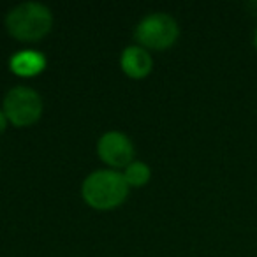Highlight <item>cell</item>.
<instances>
[{
    "instance_id": "obj_5",
    "label": "cell",
    "mask_w": 257,
    "mask_h": 257,
    "mask_svg": "<svg viewBox=\"0 0 257 257\" xmlns=\"http://www.w3.org/2000/svg\"><path fill=\"white\" fill-rule=\"evenodd\" d=\"M134 143L120 131H107L97 141V155L109 169H125L134 161Z\"/></svg>"
},
{
    "instance_id": "obj_7",
    "label": "cell",
    "mask_w": 257,
    "mask_h": 257,
    "mask_svg": "<svg viewBox=\"0 0 257 257\" xmlns=\"http://www.w3.org/2000/svg\"><path fill=\"white\" fill-rule=\"evenodd\" d=\"M48 62L44 53L37 50H20L15 55H11L9 69L13 74L20 78H36L46 69Z\"/></svg>"
},
{
    "instance_id": "obj_8",
    "label": "cell",
    "mask_w": 257,
    "mask_h": 257,
    "mask_svg": "<svg viewBox=\"0 0 257 257\" xmlns=\"http://www.w3.org/2000/svg\"><path fill=\"white\" fill-rule=\"evenodd\" d=\"M123 178L131 189H140L145 187L152 178V169L147 162L143 161H133L127 168L123 169Z\"/></svg>"
},
{
    "instance_id": "obj_6",
    "label": "cell",
    "mask_w": 257,
    "mask_h": 257,
    "mask_svg": "<svg viewBox=\"0 0 257 257\" xmlns=\"http://www.w3.org/2000/svg\"><path fill=\"white\" fill-rule=\"evenodd\" d=\"M120 67L123 74H127L133 79H143L154 69V58L150 51L145 50L140 44L127 46L120 55Z\"/></svg>"
},
{
    "instance_id": "obj_10",
    "label": "cell",
    "mask_w": 257,
    "mask_h": 257,
    "mask_svg": "<svg viewBox=\"0 0 257 257\" xmlns=\"http://www.w3.org/2000/svg\"><path fill=\"white\" fill-rule=\"evenodd\" d=\"M253 43H255V48H257V29H255V32H253Z\"/></svg>"
},
{
    "instance_id": "obj_3",
    "label": "cell",
    "mask_w": 257,
    "mask_h": 257,
    "mask_svg": "<svg viewBox=\"0 0 257 257\" xmlns=\"http://www.w3.org/2000/svg\"><path fill=\"white\" fill-rule=\"evenodd\" d=\"M178 36V22L168 13H150L134 29L136 43L148 51L168 50L176 43Z\"/></svg>"
},
{
    "instance_id": "obj_1",
    "label": "cell",
    "mask_w": 257,
    "mask_h": 257,
    "mask_svg": "<svg viewBox=\"0 0 257 257\" xmlns=\"http://www.w3.org/2000/svg\"><path fill=\"white\" fill-rule=\"evenodd\" d=\"M128 190L123 173L116 169H97L90 173L81 185L83 201L97 211H109L127 201Z\"/></svg>"
},
{
    "instance_id": "obj_9",
    "label": "cell",
    "mask_w": 257,
    "mask_h": 257,
    "mask_svg": "<svg viewBox=\"0 0 257 257\" xmlns=\"http://www.w3.org/2000/svg\"><path fill=\"white\" fill-rule=\"evenodd\" d=\"M8 125H9V120H8V116H6V113L2 109H0V134L4 133L6 128H8Z\"/></svg>"
},
{
    "instance_id": "obj_2",
    "label": "cell",
    "mask_w": 257,
    "mask_h": 257,
    "mask_svg": "<svg viewBox=\"0 0 257 257\" xmlns=\"http://www.w3.org/2000/svg\"><path fill=\"white\" fill-rule=\"evenodd\" d=\"M53 15L50 8L41 2H22L6 16V29L9 36L23 43H34L50 34Z\"/></svg>"
},
{
    "instance_id": "obj_4",
    "label": "cell",
    "mask_w": 257,
    "mask_h": 257,
    "mask_svg": "<svg viewBox=\"0 0 257 257\" xmlns=\"http://www.w3.org/2000/svg\"><path fill=\"white\" fill-rule=\"evenodd\" d=\"M2 111L15 127H30L43 114V99L30 86H15L6 93Z\"/></svg>"
}]
</instances>
